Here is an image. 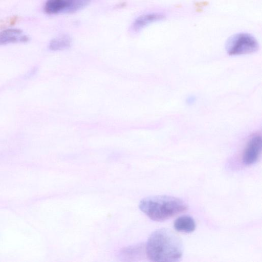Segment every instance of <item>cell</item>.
<instances>
[{
    "label": "cell",
    "mask_w": 262,
    "mask_h": 262,
    "mask_svg": "<svg viewBox=\"0 0 262 262\" xmlns=\"http://www.w3.org/2000/svg\"><path fill=\"white\" fill-rule=\"evenodd\" d=\"M261 151V137L259 135L252 137L249 141L244 151L243 161L246 165L255 163L259 159Z\"/></svg>",
    "instance_id": "cell-5"
},
{
    "label": "cell",
    "mask_w": 262,
    "mask_h": 262,
    "mask_svg": "<svg viewBox=\"0 0 262 262\" xmlns=\"http://www.w3.org/2000/svg\"><path fill=\"white\" fill-rule=\"evenodd\" d=\"M28 40L29 37L18 29L9 28L0 32V45L25 42Z\"/></svg>",
    "instance_id": "cell-6"
},
{
    "label": "cell",
    "mask_w": 262,
    "mask_h": 262,
    "mask_svg": "<svg viewBox=\"0 0 262 262\" xmlns=\"http://www.w3.org/2000/svg\"><path fill=\"white\" fill-rule=\"evenodd\" d=\"M91 0H47L44 10L48 14L71 13L85 8Z\"/></svg>",
    "instance_id": "cell-4"
},
{
    "label": "cell",
    "mask_w": 262,
    "mask_h": 262,
    "mask_svg": "<svg viewBox=\"0 0 262 262\" xmlns=\"http://www.w3.org/2000/svg\"><path fill=\"white\" fill-rule=\"evenodd\" d=\"M72 39L68 35H62L54 38L49 43V49L52 51L67 49L71 45Z\"/></svg>",
    "instance_id": "cell-9"
},
{
    "label": "cell",
    "mask_w": 262,
    "mask_h": 262,
    "mask_svg": "<svg viewBox=\"0 0 262 262\" xmlns=\"http://www.w3.org/2000/svg\"><path fill=\"white\" fill-rule=\"evenodd\" d=\"M145 252L154 261H177L182 257L183 246L181 239L168 229L160 228L148 237Z\"/></svg>",
    "instance_id": "cell-1"
},
{
    "label": "cell",
    "mask_w": 262,
    "mask_h": 262,
    "mask_svg": "<svg viewBox=\"0 0 262 262\" xmlns=\"http://www.w3.org/2000/svg\"><path fill=\"white\" fill-rule=\"evenodd\" d=\"M256 39L247 33H238L231 36L226 44V49L230 55L252 53L258 50Z\"/></svg>",
    "instance_id": "cell-3"
},
{
    "label": "cell",
    "mask_w": 262,
    "mask_h": 262,
    "mask_svg": "<svg viewBox=\"0 0 262 262\" xmlns=\"http://www.w3.org/2000/svg\"><path fill=\"white\" fill-rule=\"evenodd\" d=\"M142 248L140 246L136 245L130 246L125 248L122 251L124 257L128 259L135 258L138 256L141 252Z\"/></svg>",
    "instance_id": "cell-10"
},
{
    "label": "cell",
    "mask_w": 262,
    "mask_h": 262,
    "mask_svg": "<svg viewBox=\"0 0 262 262\" xmlns=\"http://www.w3.org/2000/svg\"><path fill=\"white\" fill-rule=\"evenodd\" d=\"M164 16L158 13L144 14L137 18L132 26L134 32H138L149 24L164 19Z\"/></svg>",
    "instance_id": "cell-7"
},
{
    "label": "cell",
    "mask_w": 262,
    "mask_h": 262,
    "mask_svg": "<svg viewBox=\"0 0 262 262\" xmlns=\"http://www.w3.org/2000/svg\"><path fill=\"white\" fill-rule=\"evenodd\" d=\"M140 209L155 221H164L185 211L187 204L181 199L166 195L150 196L140 202Z\"/></svg>",
    "instance_id": "cell-2"
},
{
    "label": "cell",
    "mask_w": 262,
    "mask_h": 262,
    "mask_svg": "<svg viewBox=\"0 0 262 262\" xmlns=\"http://www.w3.org/2000/svg\"><path fill=\"white\" fill-rule=\"evenodd\" d=\"M173 226L179 232L190 233L195 230L196 225L192 217L185 215L178 217L174 222Z\"/></svg>",
    "instance_id": "cell-8"
}]
</instances>
